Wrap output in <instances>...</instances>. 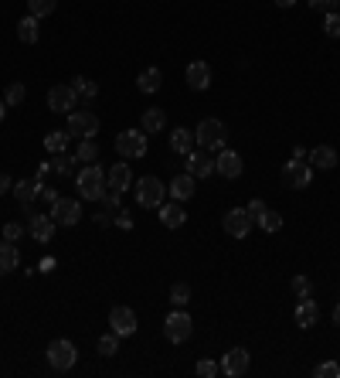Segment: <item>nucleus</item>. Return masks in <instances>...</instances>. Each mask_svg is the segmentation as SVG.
Masks as SVG:
<instances>
[{"label": "nucleus", "mask_w": 340, "mask_h": 378, "mask_svg": "<svg viewBox=\"0 0 340 378\" xmlns=\"http://www.w3.org/2000/svg\"><path fill=\"white\" fill-rule=\"evenodd\" d=\"M296 0H276V7H293Z\"/></svg>", "instance_id": "obj_49"}, {"label": "nucleus", "mask_w": 340, "mask_h": 378, "mask_svg": "<svg viewBox=\"0 0 340 378\" xmlns=\"http://www.w3.org/2000/svg\"><path fill=\"white\" fill-rule=\"evenodd\" d=\"M225 137H228V130H225V123L215 119V116L201 119L197 130H194V143H197L201 150H221V147H225Z\"/></svg>", "instance_id": "obj_2"}, {"label": "nucleus", "mask_w": 340, "mask_h": 378, "mask_svg": "<svg viewBox=\"0 0 340 378\" xmlns=\"http://www.w3.org/2000/svg\"><path fill=\"white\" fill-rule=\"evenodd\" d=\"M296 327H303V331H310V327H317L320 324V307H317V300H310V296H303L300 303H296Z\"/></svg>", "instance_id": "obj_18"}, {"label": "nucleus", "mask_w": 340, "mask_h": 378, "mask_svg": "<svg viewBox=\"0 0 340 378\" xmlns=\"http://www.w3.org/2000/svg\"><path fill=\"white\" fill-rule=\"evenodd\" d=\"M24 95H27L24 82H10V86H7V93H3V102H7V106H21V102H24Z\"/></svg>", "instance_id": "obj_37"}, {"label": "nucleus", "mask_w": 340, "mask_h": 378, "mask_svg": "<svg viewBox=\"0 0 340 378\" xmlns=\"http://www.w3.org/2000/svg\"><path fill=\"white\" fill-rule=\"evenodd\" d=\"M48 365L55 368V372H69V368H75V362H79V351H75V344L72 341H65V338H55L51 344H48Z\"/></svg>", "instance_id": "obj_6"}, {"label": "nucleus", "mask_w": 340, "mask_h": 378, "mask_svg": "<svg viewBox=\"0 0 340 378\" xmlns=\"http://www.w3.org/2000/svg\"><path fill=\"white\" fill-rule=\"evenodd\" d=\"M313 375L317 378H340V365L337 362H324V365L313 368Z\"/></svg>", "instance_id": "obj_42"}, {"label": "nucleus", "mask_w": 340, "mask_h": 378, "mask_svg": "<svg viewBox=\"0 0 340 378\" xmlns=\"http://www.w3.org/2000/svg\"><path fill=\"white\" fill-rule=\"evenodd\" d=\"M242 157L235 154V150H225L221 147V154L215 157V174H221V178H228V181H235V178H242Z\"/></svg>", "instance_id": "obj_14"}, {"label": "nucleus", "mask_w": 340, "mask_h": 378, "mask_svg": "<svg viewBox=\"0 0 340 378\" xmlns=\"http://www.w3.org/2000/svg\"><path fill=\"white\" fill-rule=\"evenodd\" d=\"M282 181H286L289 188L306 191V188H310V185H313V167L293 157V161H286V164H282Z\"/></svg>", "instance_id": "obj_8"}, {"label": "nucleus", "mask_w": 340, "mask_h": 378, "mask_svg": "<svg viewBox=\"0 0 340 378\" xmlns=\"http://www.w3.org/2000/svg\"><path fill=\"white\" fill-rule=\"evenodd\" d=\"M147 133L136 126V130H123L119 137H116V154L123 157V161H140L143 154H147Z\"/></svg>", "instance_id": "obj_4"}, {"label": "nucleus", "mask_w": 340, "mask_h": 378, "mask_svg": "<svg viewBox=\"0 0 340 378\" xmlns=\"http://www.w3.org/2000/svg\"><path fill=\"white\" fill-rule=\"evenodd\" d=\"M164 201H167V185L160 178L147 174V178L136 181V204L140 208H160Z\"/></svg>", "instance_id": "obj_3"}, {"label": "nucleus", "mask_w": 340, "mask_h": 378, "mask_svg": "<svg viewBox=\"0 0 340 378\" xmlns=\"http://www.w3.org/2000/svg\"><path fill=\"white\" fill-rule=\"evenodd\" d=\"M55 218L51 215H27V235L34 239V242H41V246H48L51 239H55Z\"/></svg>", "instance_id": "obj_13"}, {"label": "nucleus", "mask_w": 340, "mask_h": 378, "mask_svg": "<svg viewBox=\"0 0 340 378\" xmlns=\"http://www.w3.org/2000/svg\"><path fill=\"white\" fill-rule=\"evenodd\" d=\"M164 126H167V113H164L160 106L143 109V116H140V130H143V133H160Z\"/></svg>", "instance_id": "obj_24"}, {"label": "nucleus", "mask_w": 340, "mask_h": 378, "mask_svg": "<svg viewBox=\"0 0 340 378\" xmlns=\"http://www.w3.org/2000/svg\"><path fill=\"white\" fill-rule=\"evenodd\" d=\"M109 222H112V215H109V211H106V208H102V211H99V215H95V225H109Z\"/></svg>", "instance_id": "obj_46"}, {"label": "nucleus", "mask_w": 340, "mask_h": 378, "mask_svg": "<svg viewBox=\"0 0 340 378\" xmlns=\"http://www.w3.org/2000/svg\"><path fill=\"white\" fill-rule=\"evenodd\" d=\"M184 171H187V174H194L197 181H204V178H211V174H215V161H211L208 154H197V150H191V154H187V164H184Z\"/></svg>", "instance_id": "obj_19"}, {"label": "nucleus", "mask_w": 340, "mask_h": 378, "mask_svg": "<svg viewBox=\"0 0 340 378\" xmlns=\"http://www.w3.org/2000/svg\"><path fill=\"white\" fill-rule=\"evenodd\" d=\"M24 232H27V225H21V222H7V225H3V239H7V242H17Z\"/></svg>", "instance_id": "obj_41"}, {"label": "nucleus", "mask_w": 340, "mask_h": 378, "mask_svg": "<svg viewBox=\"0 0 340 378\" xmlns=\"http://www.w3.org/2000/svg\"><path fill=\"white\" fill-rule=\"evenodd\" d=\"M82 164H95V157H99V143L95 140H79V154H75Z\"/></svg>", "instance_id": "obj_35"}, {"label": "nucleus", "mask_w": 340, "mask_h": 378, "mask_svg": "<svg viewBox=\"0 0 340 378\" xmlns=\"http://www.w3.org/2000/svg\"><path fill=\"white\" fill-rule=\"evenodd\" d=\"M164 334H167L170 344H184L191 334H194V320H191V314L184 310V307H177V310H170L167 320H164Z\"/></svg>", "instance_id": "obj_5"}, {"label": "nucleus", "mask_w": 340, "mask_h": 378, "mask_svg": "<svg viewBox=\"0 0 340 378\" xmlns=\"http://www.w3.org/2000/svg\"><path fill=\"white\" fill-rule=\"evenodd\" d=\"M194 150V133L187 130V126H177V130H170V154H180V157H187Z\"/></svg>", "instance_id": "obj_23"}, {"label": "nucleus", "mask_w": 340, "mask_h": 378, "mask_svg": "<svg viewBox=\"0 0 340 378\" xmlns=\"http://www.w3.org/2000/svg\"><path fill=\"white\" fill-rule=\"evenodd\" d=\"M7 191H14V181L7 174H0V194H7Z\"/></svg>", "instance_id": "obj_45"}, {"label": "nucleus", "mask_w": 340, "mask_h": 378, "mask_svg": "<svg viewBox=\"0 0 340 378\" xmlns=\"http://www.w3.org/2000/svg\"><path fill=\"white\" fill-rule=\"evenodd\" d=\"M75 164H79V157H72V154H55V161H51V167L65 178V174H75Z\"/></svg>", "instance_id": "obj_33"}, {"label": "nucleus", "mask_w": 340, "mask_h": 378, "mask_svg": "<svg viewBox=\"0 0 340 378\" xmlns=\"http://www.w3.org/2000/svg\"><path fill=\"white\" fill-rule=\"evenodd\" d=\"M289 286H293V293H296V296H300V300H303V296H310V293H313V283H310V280H306V276H293V280H289Z\"/></svg>", "instance_id": "obj_40"}, {"label": "nucleus", "mask_w": 340, "mask_h": 378, "mask_svg": "<svg viewBox=\"0 0 340 378\" xmlns=\"http://www.w3.org/2000/svg\"><path fill=\"white\" fill-rule=\"evenodd\" d=\"M194 372H197L201 378H215V375H221V365H218V362H211V358H201Z\"/></svg>", "instance_id": "obj_38"}, {"label": "nucleus", "mask_w": 340, "mask_h": 378, "mask_svg": "<svg viewBox=\"0 0 340 378\" xmlns=\"http://www.w3.org/2000/svg\"><path fill=\"white\" fill-rule=\"evenodd\" d=\"M51 218H55V225H65V228L79 225L82 222V201H75V198H55Z\"/></svg>", "instance_id": "obj_7"}, {"label": "nucleus", "mask_w": 340, "mask_h": 378, "mask_svg": "<svg viewBox=\"0 0 340 378\" xmlns=\"http://www.w3.org/2000/svg\"><path fill=\"white\" fill-rule=\"evenodd\" d=\"M245 208H249V215H252V218H258V215H262V211H265V208H269V204H265V201H262V198H252V201H249V204H245Z\"/></svg>", "instance_id": "obj_43"}, {"label": "nucleus", "mask_w": 340, "mask_h": 378, "mask_svg": "<svg viewBox=\"0 0 340 378\" xmlns=\"http://www.w3.org/2000/svg\"><path fill=\"white\" fill-rule=\"evenodd\" d=\"M69 86L75 89V95H79L82 102H88V99H95V95H99V86H95V82H88L85 75H75V79H72Z\"/></svg>", "instance_id": "obj_30"}, {"label": "nucleus", "mask_w": 340, "mask_h": 378, "mask_svg": "<svg viewBox=\"0 0 340 378\" xmlns=\"http://www.w3.org/2000/svg\"><path fill=\"white\" fill-rule=\"evenodd\" d=\"M136 86H140V93H147V95L160 93V86H164V72H160V69H147V72H140Z\"/></svg>", "instance_id": "obj_27"}, {"label": "nucleus", "mask_w": 340, "mask_h": 378, "mask_svg": "<svg viewBox=\"0 0 340 378\" xmlns=\"http://www.w3.org/2000/svg\"><path fill=\"white\" fill-rule=\"evenodd\" d=\"M69 133H72V137H79V140H92V137L99 133V116H95V113H88V109H75V113H69Z\"/></svg>", "instance_id": "obj_9"}, {"label": "nucleus", "mask_w": 340, "mask_h": 378, "mask_svg": "<svg viewBox=\"0 0 340 378\" xmlns=\"http://www.w3.org/2000/svg\"><path fill=\"white\" fill-rule=\"evenodd\" d=\"M334 324L340 327V300H337V307H334Z\"/></svg>", "instance_id": "obj_48"}, {"label": "nucleus", "mask_w": 340, "mask_h": 378, "mask_svg": "<svg viewBox=\"0 0 340 378\" xmlns=\"http://www.w3.org/2000/svg\"><path fill=\"white\" fill-rule=\"evenodd\" d=\"M41 198H45L48 204H55V198H58V191H51V188H41Z\"/></svg>", "instance_id": "obj_47"}, {"label": "nucleus", "mask_w": 340, "mask_h": 378, "mask_svg": "<svg viewBox=\"0 0 340 378\" xmlns=\"http://www.w3.org/2000/svg\"><path fill=\"white\" fill-rule=\"evenodd\" d=\"M252 215H249V208H228L225 211V218H221V225H225V232L232 235V239H245L249 232H252Z\"/></svg>", "instance_id": "obj_10"}, {"label": "nucleus", "mask_w": 340, "mask_h": 378, "mask_svg": "<svg viewBox=\"0 0 340 378\" xmlns=\"http://www.w3.org/2000/svg\"><path fill=\"white\" fill-rule=\"evenodd\" d=\"M17 263H21V252H17V246L3 239V242H0V276L14 273V270H17Z\"/></svg>", "instance_id": "obj_25"}, {"label": "nucleus", "mask_w": 340, "mask_h": 378, "mask_svg": "<svg viewBox=\"0 0 340 378\" xmlns=\"http://www.w3.org/2000/svg\"><path fill=\"white\" fill-rule=\"evenodd\" d=\"M310 7H317V10H330L334 7V0H306Z\"/></svg>", "instance_id": "obj_44"}, {"label": "nucleus", "mask_w": 340, "mask_h": 378, "mask_svg": "<svg viewBox=\"0 0 340 378\" xmlns=\"http://www.w3.org/2000/svg\"><path fill=\"white\" fill-rule=\"evenodd\" d=\"M119 341H123V338H119L116 331H109V334H102V338H99V344H95V348H99V355H102V358H112V355H119Z\"/></svg>", "instance_id": "obj_31"}, {"label": "nucleus", "mask_w": 340, "mask_h": 378, "mask_svg": "<svg viewBox=\"0 0 340 378\" xmlns=\"http://www.w3.org/2000/svg\"><path fill=\"white\" fill-rule=\"evenodd\" d=\"M17 38H21L24 45H34V41L41 38V27H38V17H34V14H27V17L17 21Z\"/></svg>", "instance_id": "obj_26"}, {"label": "nucleus", "mask_w": 340, "mask_h": 378, "mask_svg": "<svg viewBox=\"0 0 340 378\" xmlns=\"http://www.w3.org/2000/svg\"><path fill=\"white\" fill-rule=\"evenodd\" d=\"M133 185V174H130V164H112L109 171H106V188L109 191H130Z\"/></svg>", "instance_id": "obj_20"}, {"label": "nucleus", "mask_w": 340, "mask_h": 378, "mask_svg": "<svg viewBox=\"0 0 340 378\" xmlns=\"http://www.w3.org/2000/svg\"><path fill=\"white\" fill-rule=\"evenodd\" d=\"M249 362H252V355L245 348H232L218 365H221V375L225 378H242V375H249Z\"/></svg>", "instance_id": "obj_11"}, {"label": "nucleus", "mask_w": 340, "mask_h": 378, "mask_svg": "<svg viewBox=\"0 0 340 378\" xmlns=\"http://www.w3.org/2000/svg\"><path fill=\"white\" fill-rule=\"evenodd\" d=\"M79 106V95L72 86H51L48 89V109L51 113H75Z\"/></svg>", "instance_id": "obj_12"}, {"label": "nucleus", "mask_w": 340, "mask_h": 378, "mask_svg": "<svg viewBox=\"0 0 340 378\" xmlns=\"http://www.w3.org/2000/svg\"><path fill=\"white\" fill-rule=\"evenodd\" d=\"M310 167H313V171H334V167H337V150L327 147V143L313 147V150H310Z\"/></svg>", "instance_id": "obj_22"}, {"label": "nucleus", "mask_w": 340, "mask_h": 378, "mask_svg": "<svg viewBox=\"0 0 340 378\" xmlns=\"http://www.w3.org/2000/svg\"><path fill=\"white\" fill-rule=\"evenodd\" d=\"M170 303H173V307H187V303H191V286L187 283L170 286Z\"/></svg>", "instance_id": "obj_36"}, {"label": "nucleus", "mask_w": 340, "mask_h": 378, "mask_svg": "<svg viewBox=\"0 0 340 378\" xmlns=\"http://www.w3.org/2000/svg\"><path fill=\"white\" fill-rule=\"evenodd\" d=\"M255 222H258L265 232H279V228H282V215H279V211H272V208H265Z\"/></svg>", "instance_id": "obj_34"}, {"label": "nucleus", "mask_w": 340, "mask_h": 378, "mask_svg": "<svg viewBox=\"0 0 340 378\" xmlns=\"http://www.w3.org/2000/svg\"><path fill=\"white\" fill-rule=\"evenodd\" d=\"M184 79H187V86H191L194 93H204V89L211 86V65H208V62H191L187 72H184Z\"/></svg>", "instance_id": "obj_17"}, {"label": "nucleus", "mask_w": 340, "mask_h": 378, "mask_svg": "<svg viewBox=\"0 0 340 378\" xmlns=\"http://www.w3.org/2000/svg\"><path fill=\"white\" fill-rule=\"evenodd\" d=\"M324 31H327V38H340V10H330L324 17Z\"/></svg>", "instance_id": "obj_39"}, {"label": "nucleus", "mask_w": 340, "mask_h": 378, "mask_svg": "<svg viewBox=\"0 0 340 378\" xmlns=\"http://www.w3.org/2000/svg\"><path fill=\"white\" fill-rule=\"evenodd\" d=\"M3 116H7V102L0 99V123H3Z\"/></svg>", "instance_id": "obj_50"}, {"label": "nucleus", "mask_w": 340, "mask_h": 378, "mask_svg": "<svg viewBox=\"0 0 340 378\" xmlns=\"http://www.w3.org/2000/svg\"><path fill=\"white\" fill-rule=\"evenodd\" d=\"M109 327H112L119 338H130V334H136V314H133L130 307H112V310H109Z\"/></svg>", "instance_id": "obj_15"}, {"label": "nucleus", "mask_w": 340, "mask_h": 378, "mask_svg": "<svg viewBox=\"0 0 340 378\" xmlns=\"http://www.w3.org/2000/svg\"><path fill=\"white\" fill-rule=\"evenodd\" d=\"M167 194L173 198V201H191L194 194H197V178L194 174H177V178H170V188H167Z\"/></svg>", "instance_id": "obj_16"}, {"label": "nucleus", "mask_w": 340, "mask_h": 378, "mask_svg": "<svg viewBox=\"0 0 340 378\" xmlns=\"http://www.w3.org/2000/svg\"><path fill=\"white\" fill-rule=\"evenodd\" d=\"M157 211H160V225H164V228H180V225L187 222V211H184V208H180V201H173V198L164 201Z\"/></svg>", "instance_id": "obj_21"}, {"label": "nucleus", "mask_w": 340, "mask_h": 378, "mask_svg": "<svg viewBox=\"0 0 340 378\" xmlns=\"http://www.w3.org/2000/svg\"><path fill=\"white\" fill-rule=\"evenodd\" d=\"M41 188H45V185H38L34 178L14 181V194H17V201H21V204H31V201H34V198L41 194Z\"/></svg>", "instance_id": "obj_28"}, {"label": "nucleus", "mask_w": 340, "mask_h": 378, "mask_svg": "<svg viewBox=\"0 0 340 378\" xmlns=\"http://www.w3.org/2000/svg\"><path fill=\"white\" fill-rule=\"evenodd\" d=\"M75 188H79V194L85 201H102V194H106V171L99 164H85L82 171L75 174Z\"/></svg>", "instance_id": "obj_1"}, {"label": "nucleus", "mask_w": 340, "mask_h": 378, "mask_svg": "<svg viewBox=\"0 0 340 378\" xmlns=\"http://www.w3.org/2000/svg\"><path fill=\"white\" fill-rule=\"evenodd\" d=\"M69 140H72L69 130H65V133H62V130H51V133L45 137V150H48V154H65V150H69Z\"/></svg>", "instance_id": "obj_29"}, {"label": "nucleus", "mask_w": 340, "mask_h": 378, "mask_svg": "<svg viewBox=\"0 0 340 378\" xmlns=\"http://www.w3.org/2000/svg\"><path fill=\"white\" fill-rule=\"evenodd\" d=\"M27 10L41 21V17H51L58 10V0H27Z\"/></svg>", "instance_id": "obj_32"}]
</instances>
